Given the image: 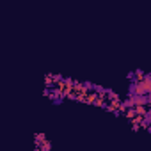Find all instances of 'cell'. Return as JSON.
I'll return each mask as SVG.
<instances>
[{"label": "cell", "mask_w": 151, "mask_h": 151, "mask_svg": "<svg viewBox=\"0 0 151 151\" xmlns=\"http://www.w3.org/2000/svg\"><path fill=\"white\" fill-rule=\"evenodd\" d=\"M151 93V77L146 73V77L139 82H132L130 94H149Z\"/></svg>", "instance_id": "cell-1"}, {"label": "cell", "mask_w": 151, "mask_h": 151, "mask_svg": "<svg viewBox=\"0 0 151 151\" xmlns=\"http://www.w3.org/2000/svg\"><path fill=\"white\" fill-rule=\"evenodd\" d=\"M50 149H52V142L48 139H45V140L36 144V151H50Z\"/></svg>", "instance_id": "cell-2"}, {"label": "cell", "mask_w": 151, "mask_h": 151, "mask_svg": "<svg viewBox=\"0 0 151 151\" xmlns=\"http://www.w3.org/2000/svg\"><path fill=\"white\" fill-rule=\"evenodd\" d=\"M45 139H46V135H45V133H36V135H34V142H36V144H37V142H41V140H45Z\"/></svg>", "instance_id": "cell-3"}]
</instances>
